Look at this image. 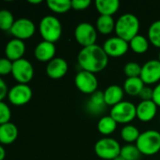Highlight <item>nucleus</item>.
<instances>
[{"instance_id": "obj_1", "label": "nucleus", "mask_w": 160, "mask_h": 160, "mask_svg": "<svg viewBox=\"0 0 160 160\" xmlns=\"http://www.w3.org/2000/svg\"><path fill=\"white\" fill-rule=\"evenodd\" d=\"M77 63L81 70L95 74L108 67V56L102 46L94 44L80 50L77 54Z\"/></svg>"}, {"instance_id": "obj_2", "label": "nucleus", "mask_w": 160, "mask_h": 160, "mask_svg": "<svg viewBox=\"0 0 160 160\" xmlns=\"http://www.w3.org/2000/svg\"><path fill=\"white\" fill-rule=\"evenodd\" d=\"M141 22L139 18L133 13H124L116 20L115 34L116 37L129 42L133 38L139 35Z\"/></svg>"}, {"instance_id": "obj_3", "label": "nucleus", "mask_w": 160, "mask_h": 160, "mask_svg": "<svg viewBox=\"0 0 160 160\" xmlns=\"http://www.w3.org/2000/svg\"><path fill=\"white\" fill-rule=\"evenodd\" d=\"M39 32L43 40L55 43L62 35L61 22L56 16L46 15L40 21Z\"/></svg>"}, {"instance_id": "obj_4", "label": "nucleus", "mask_w": 160, "mask_h": 160, "mask_svg": "<svg viewBox=\"0 0 160 160\" xmlns=\"http://www.w3.org/2000/svg\"><path fill=\"white\" fill-rule=\"evenodd\" d=\"M136 146L144 156H155L160 151V132L149 129L141 133L136 142Z\"/></svg>"}, {"instance_id": "obj_5", "label": "nucleus", "mask_w": 160, "mask_h": 160, "mask_svg": "<svg viewBox=\"0 0 160 160\" xmlns=\"http://www.w3.org/2000/svg\"><path fill=\"white\" fill-rule=\"evenodd\" d=\"M122 146L120 142L109 137L98 140L94 145V152L98 158L103 160H114L121 154Z\"/></svg>"}, {"instance_id": "obj_6", "label": "nucleus", "mask_w": 160, "mask_h": 160, "mask_svg": "<svg viewBox=\"0 0 160 160\" xmlns=\"http://www.w3.org/2000/svg\"><path fill=\"white\" fill-rule=\"evenodd\" d=\"M117 124L129 125L137 118V106L130 101H122L111 107L109 114Z\"/></svg>"}, {"instance_id": "obj_7", "label": "nucleus", "mask_w": 160, "mask_h": 160, "mask_svg": "<svg viewBox=\"0 0 160 160\" xmlns=\"http://www.w3.org/2000/svg\"><path fill=\"white\" fill-rule=\"evenodd\" d=\"M97 30L94 25L88 22H80L74 29V38L82 48L96 44Z\"/></svg>"}, {"instance_id": "obj_8", "label": "nucleus", "mask_w": 160, "mask_h": 160, "mask_svg": "<svg viewBox=\"0 0 160 160\" xmlns=\"http://www.w3.org/2000/svg\"><path fill=\"white\" fill-rule=\"evenodd\" d=\"M74 84L76 88L85 95H92L98 91V79L95 74L80 70L74 77Z\"/></svg>"}, {"instance_id": "obj_9", "label": "nucleus", "mask_w": 160, "mask_h": 160, "mask_svg": "<svg viewBox=\"0 0 160 160\" xmlns=\"http://www.w3.org/2000/svg\"><path fill=\"white\" fill-rule=\"evenodd\" d=\"M11 74L19 83L27 84L34 77V68L30 61L21 58L12 62Z\"/></svg>"}, {"instance_id": "obj_10", "label": "nucleus", "mask_w": 160, "mask_h": 160, "mask_svg": "<svg viewBox=\"0 0 160 160\" xmlns=\"http://www.w3.org/2000/svg\"><path fill=\"white\" fill-rule=\"evenodd\" d=\"M32 89L28 84L17 83L8 89V99L14 106H23L28 103L32 98Z\"/></svg>"}, {"instance_id": "obj_11", "label": "nucleus", "mask_w": 160, "mask_h": 160, "mask_svg": "<svg viewBox=\"0 0 160 160\" xmlns=\"http://www.w3.org/2000/svg\"><path fill=\"white\" fill-rule=\"evenodd\" d=\"M140 78L145 85L150 86L160 82V62L158 59H152L141 66Z\"/></svg>"}, {"instance_id": "obj_12", "label": "nucleus", "mask_w": 160, "mask_h": 160, "mask_svg": "<svg viewBox=\"0 0 160 160\" xmlns=\"http://www.w3.org/2000/svg\"><path fill=\"white\" fill-rule=\"evenodd\" d=\"M36 31L35 23L27 18H20L15 20L12 27L10 28V34L18 39L25 40L30 38Z\"/></svg>"}, {"instance_id": "obj_13", "label": "nucleus", "mask_w": 160, "mask_h": 160, "mask_svg": "<svg viewBox=\"0 0 160 160\" xmlns=\"http://www.w3.org/2000/svg\"><path fill=\"white\" fill-rule=\"evenodd\" d=\"M102 47L108 57L117 58L126 54L129 50V43L115 36L108 38Z\"/></svg>"}, {"instance_id": "obj_14", "label": "nucleus", "mask_w": 160, "mask_h": 160, "mask_svg": "<svg viewBox=\"0 0 160 160\" xmlns=\"http://www.w3.org/2000/svg\"><path fill=\"white\" fill-rule=\"evenodd\" d=\"M69 69L67 61L61 57H55L47 63L45 72L47 76L53 80H58L63 78Z\"/></svg>"}, {"instance_id": "obj_15", "label": "nucleus", "mask_w": 160, "mask_h": 160, "mask_svg": "<svg viewBox=\"0 0 160 160\" xmlns=\"http://www.w3.org/2000/svg\"><path fill=\"white\" fill-rule=\"evenodd\" d=\"M157 109L153 100H141L137 105V118L143 123L151 122L157 116Z\"/></svg>"}, {"instance_id": "obj_16", "label": "nucleus", "mask_w": 160, "mask_h": 160, "mask_svg": "<svg viewBox=\"0 0 160 160\" xmlns=\"http://www.w3.org/2000/svg\"><path fill=\"white\" fill-rule=\"evenodd\" d=\"M56 52H57V49H56L55 43L42 40L36 45L34 49V55L38 61L48 63L52 59L55 58Z\"/></svg>"}, {"instance_id": "obj_17", "label": "nucleus", "mask_w": 160, "mask_h": 160, "mask_svg": "<svg viewBox=\"0 0 160 160\" xmlns=\"http://www.w3.org/2000/svg\"><path fill=\"white\" fill-rule=\"evenodd\" d=\"M25 52V44L24 40L18 38H11L8 41L5 47V54L8 59L14 62L23 58Z\"/></svg>"}, {"instance_id": "obj_18", "label": "nucleus", "mask_w": 160, "mask_h": 160, "mask_svg": "<svg viewBox=\"0 0 160 160\" xmlns=\"http://www.w3.org/2000/svg\"><path fill=\"white\" fill-rule=\"evenodd\" d=\"M106 107L107 104L105 102L104 93L99 90L91 95V98L86 104L87 112L94 116L102 114L105 112Z\"/></svg>"}, {"instance_id": "obj_19", "label": "nucleus", "mask_w": 160, "mask_h": 160, "mask_svg": "<svg viewBox=\"0 0 160 160\" xmlns=\"http://www.w3.org/2000/svg\"><path fill=\"white\" fill-rule=\"evenodd\" d=\"M104 93V98L107 106L113 107L120 102L124 101V88H122L120 85L117 84H112L109 85L106 90L103 92Z\"/></svg>"}, {"instance_id": "obj_20", "label": "nucleus", "mask_w": 160, "mask_h": 160, "mask_svg": "<svg viewBox=\"0 0 160 160\" xmlns=\"http://www.w3.org/2000/svg\"><path fill=\"white\" fill-rule=\"evenodd\" d=\"M18 137V128L11 123H6L0 125V143L3 145L11 144L16 141Z\"/></svg>"}, {"instance_id": "obj_21", "label": "nucleus", "mask_w": 160, "mask_h": 160, "mask_svg": "<svg viewBox=\"0 0 160 160\" xmlns=\"http://www.w3.org/2000/svg\"><path fill=\"white\" fill-rule=\"evenodd\" d=\"M96 10L103 16H112L120 8L118 0H96L94 2Z\"/></svg>"}, {"instance_id": "obj_22", "label": "nucleus", "mask_w": 160, "mask_h": 160, "mask_svg": "<svg viewBox=\"0 0 160 160\" xmlns=\"http://www.w3.org/2000/svg\"><path fill=\"white\" fill-rule=\"evenodd\" d=\"M116 21L112 16H103L100 15L95 23V28L98 33L102 35H109L115 31Z\"/></svg>"}, {"instance_id": "obj_23", "label": "nucleus", "mask_w": 160, "mask_h": 160, "mask_svg": "<svg viewBox=\"0 0 160 160\" xmlns=\"http://www.w3.org/2000/svg\"><path fill=\"white\" fill-rule=\"evenodd\" d=\"M145 84L140 77L135 78H126L124 83V91L131 97L139 96L141 90L144 88Z\"/></svg>"}, {"instance_id": "obj_24", "label": "nucleus", "mask_w": 160, "mask_h": 160, "mask_svg": "<svg viewBox=\"0 0 160 160\" xmlns=\"http://www.w3.org/2000/svg\"><path fill=\"white\" fill-rule=\"evenodd\" d=\"M129 48L132 52H134L137 54H143L149 50L150 41L148 38L142 36V35H137L135 38H133L129 42Z\"/></svg>"}, {"instance_id": "obj_25", "label": "nucleus", "mask_w": 160, "mask_h": 160, "mask_svg": "<svg viewBox=\"0 0 160 160\" xmlns=\"http://www.w3.org/2000/svg\"><path fill=\"white\" fill-rule=\"evenodd\" d=\"M118 124L110 115H105L101 117L97 124V129L99 133L105 136L111 135L117 129Z\"/></svg>"}, {"instance_id": "obj_26", "label": "nucleus", "mask_w": 160, "mask_h": 160, "mask_svg": "<svg viewBox=\"0 0 160 160\" xmlns=\"http://www.w3.org/2000/svg\"><path fill=\"white\" fill-rule=\"evenodd\" d=\"M141 135L140 130L133 125H125L121 130V138L127 144H132V142H137Z\"/></svg>"}, {"instance_id": "obj_27", "label": "nucleus", "mask_w": 160, "mask_h": 160, "mask_svg": "<svg viewBox=\"0 0 160 160\" xmlns=\"http://www.w3.org/2000/svg\"><path fill=\"white\" fill-rule=\"evenodd\" d=\"M46 5L50 10L55 13H66L72 8V1L70 0H47Z\"/></svg>"}, {"instance_id": "obj_28", "label": "nucleus", "mask_w": 160, "mask_h": 160, "mask_svg": "<svg viewBox=\"0 0 160 160\" xmlns=\"http://www.w3.org/2000/svg\"><path fill=\"white\" fill-rule=\"evenodd\" d=\"M147 38L154 47L160 49V20L151 23L148 28Z\"/></svg>"}, {"instance_id": "obj_29", "label": "nucleus", "mask_w": 160, "mask_h": 160, "mask_svg": "<svg viewBox=\"0 0 160 160\" xmlns=\"http://www.w3.org/2000/svg\"><path fill=\"white\" fill-rule=\"evenodd\" d=\"M14 16L8 9H0V29L9 31L14 23Z\"/></svg>"}, {"instance_id": "obj_30", "label": "nucleus", "mask_w": 160, "mask_h": 160, "mask_svg": "<svg viewBox=\"0 0 160 160\" xmlns=\"http://www.w3.org/2000/svg\"><path fill=\"white\" fill-rule=\"evenodd\" d=\"M120 156L125 160H139L141 158V152L134 144H126L122 147Z\"/></svg>"}, {"instance_id": "obj_31", "label": "nucleus", "mask_w": 160, "mask_h": 160, "mask_svg": "<svg viewBox=\"0 0 160 160\" xmlns=\"http://www.w3.org/2000/svg\"><path fill=\"white\" fill-rule=\"evenodd\" d=\"M124 72L127 78L140 77L141 72V66L136 62H128L124 67Z\"/></svg>"}, {"instance_id": "obj_32", "label": "nucleus", "mask_w": 160, "mask_h": 160, "mask_svg": "<svg viewBox=\"0 0 160 160\" xmlns=\"http://www.w3.org/2000/svg\"><path fill=\"white\" fill-rule=\"evenodd\" d=\"M10 118H11V111L9 106L3 100L0 101V125L10 122L9 121Z\"/></svg>"}, {"instance_id": "obj_33", "label": "nucleus", "mask_w": 160, "mask_h": 160, "mask_svg": "<svg viewBox=\"0 0 160 160\" xmlns=\"http://www.w3.org/2000/svg\"><path fill=\"white\" fill-rule=\"evenodd\" d=\"M12 70V61L7 57L0 58V76H6L11 73Z\"/></svg>"}, {"instance_id": "obj_34", "label": "nucleus", "mask_w": 160, "mask_h": 160, "mask_svg": "<svg viewBox=\"0 0 160 160\" xmlns=\"http://www.w3.org/2000/svg\"><path fill=\"white\" fill-rule=\"evenodd\" d=\"M91 4V0H73L72 8L74 10H85Z\"/></svg>"}, {"instance_id": "obj_35", "label": "nucleus", "mask_w": 160, "mask_h": 160, "mask_svg": "<svg viewBox=\"0 0 160 160\" xmlns=\"http://www.w3.org/2000/svg\"><path fill=\"white\" fill-rule=\"evenodd\" d=\"M141 100H152L153 99V89L150 86H144L139 95Z\"/></svg>"}, {"instance_id": "obj_36", "label": "nucleus", "mask_w": 160, "mask_h": 160, "mask_svg": "<svg viewBox=\"0 0 160 160\" xmlns=\"http://www.w3.org/2000/svg\"><path fill=\"white\" fill-rule=\"evenodd\" d=\"M157 106L160 108V82L153 88V99Z\"/></svg>"}, {"instance_id": "obj_37", "label": "nucleus", "mask_w": 160, "mask_h": 160, "mask_svg": "<svg viewBox=\"0 0 160 160\" xmlns=\"http://www.w3.org/2000/svg\"><path fill=\"white\" fill-rule=\"evenodd\" d=\"M8 89L7 86V83L3 80V78L0 76V101H2L8 95Z\"/></svg>"}, {"instance_id": "obj_38", "label": "nucleus", "mask_w": 160, "mask_h": 160, "mask_svg": "<svg viewBox=\"0 0 160 160\" xmlns=\"http://www.w3.org/2000/svg\"><path fill=\"white\" fill-rule=\"evenodd\" d=\"M5 157H6V151L4 147L0 144V160L5 159Z\"/></svg>"}, {"instance_id": "obj_39", "label": "nucleus", "mask_w": 160, "mask_h": 160, "mask_svg": "<svg viewBox=\"0 0 160 160\" xmlns=\"http://www.w3.org/2000/svg\"><path fill=\"white\" fill-rule=\"evenodd\" d=\"M41 2H42L41 0H28V3L33 4V5H38V4H41Z\"/></svg>"}, {"instance_id": "obj_40", "label": "nucleus", "mask_w": 160, "mask_h": 160, "mask_svg": "<svg viewBox=\"0 0 160 160\" xmlns=\"http://www.w3.org/2000/svg\"><path fill=\"white\" fill-rule=\"evenodd\" d=\"M114 160H125V159H124V158H122L121 156H119V157H117V158H116Z\"/></svg>"}, {"instance_id": "obj_41", "label": "nucleus", "mask_w": 160, "mask_h": 160, "mask_svg": "<svg viewBox=\"0 0 160 160\" xmlns=\"http://www.w3.org/2000/svg\"><path fill=\"white\" fill-rule=\"evenodd\" d=\"M158 60H159V62H160V51H159V53H158Z\"/></svg>"}, {"instance_id": "obj_42", "label": "nucleus", "mask_w": 160, "mask_h": 160, "mask_svg": "<svg viewBox=\"0 0 160 160\" xmlns=\"http://www.w3.org/2000/svg\"><path fill=\"white\" fill-rule=\"evenodd\" d=\"M159 121H160V117H159Z\"/></svg>"}]
</instances>
